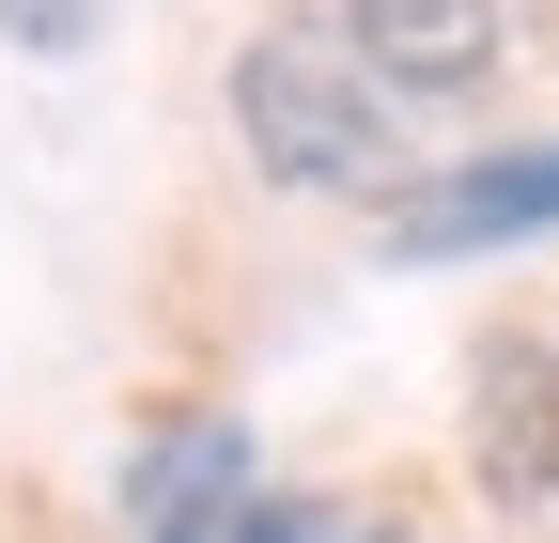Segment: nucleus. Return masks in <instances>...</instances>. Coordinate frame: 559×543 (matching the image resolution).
<instances>
[{
	"instance_id": "0eeeda50",
	"label": "nucleus",
	"mask_w": 559,
	"mask_h": 543,
	"mask_svg": "<svg viewBox=\"0 0 559 543\" xmlns=\"http://www.w3.org/2000/svg\"><path fill=\"white\" fill-rule=\"evenodd\" d=\"M234 543H342V512H326V497H249Z\"/></svg>"
},
{
	"instance_id": "f03ea898",
	"label": "nucleus",
	"mask_w": 559,
	"mask_h": 543,
	"mask_svg": "<svg viewBox=\"0 0 559 543\" xmlns=\"http://www.w3.org/2000/svg\"><path fill=\"white\" fill-rule=\"evenodd\" d=\"M559 233V141H498V156H451V171H404L373 249L389 264H498Z\"/></svg>"
},
{
	"instance_id": "39448f33",
	"label": "nucleus",
	"mask_w": 559,
	"mask_h": 543,
	"mask_svg": "<svg viewBox=\"0 0 559 543\" xmlns=\"http://www.w3.org/2000/svg\"><path fill=\"white\" fill-rule=\"evenodd\" d=\"M264 497V466H249V420L234 403H187V420H156L124 450V543H156V528H202V512H234Z\"/></svg>"
},
{
	"instance_id": "423d86ee",
	"label": "nucleus",
	"mask_w": 559,
	"mask_h": 543,
	"mask_svg": "<svg viewBox=\"0 0 559 543\" xmlns=\"http://www.w3.org/2000/svg\"><path fill=\"white\" fill-rule=\"evenodd\" d=\"M0 47H32V62H79V47H109V0H0Z\"/></svg>"
},
{
	"instance_id": "f257e3e1",
	"label": "nucleus",
	"mask_w": 559,
	"mask_h": 543,
	"mask_svg": "<svg viewBox=\"0 0 559 543\" xmlns=\"http://www.w3.org/2000/svg\"><path fill=\"white\" fill-rule=\"evenodd\" d=\"M234 141L280 202H389L404 94L342 47V16H264V32H234Z\"/></svg>"
},
{
	"instance_id": "7ed1b4c3",
	"label": "nucleus",
	"mask_w": 559,
	"mask_h": 543,
	"mask_svg": "<svg viewBox=\"0 0 559 543\" xmlns=\"http://www.w3.org/2000/svg\"><path fill=\"white\" fill-rule=\"evenodd\" d=\"M342 47L373 62L404 109H466L513 47V0H342Z\"/></svg>"
},
{
	"instance_id": "1a4fd4ad",
	"label": "nucleus",
	"mask_w": 559,
	"mask_h": 543,
	"mask_svg": "<svg viewBox=\"0 0 559 543\" xmlns=\"http://www.w3.org/2000/svg\"><path fill=\"white\" fill-rule=\"evenodd\" d=\"M342 543H404V528H342Z\"/></svg>"
},
{
	"instance_id": "6e6552de",
	"label": "nucleus",
	"mask_w": 559,
	"mask_h": 543,
	"mask_svg": "<svg viewBox=\"0 0 559 543\" xmlns=\"http://www.w3.org/2000/svg\"><path fill=\"white\" fill-rule=\"evenodd\" d=\"M234 512H249V497H234ZM234 512H202V528H156V543H234Z\"/></svg>"
},
{
	"instance_id": "20e7f679",
	"label": "nucleus",
	"mask_w": 559,
	"mask_h": 543,
	"mask_svg": "<svg viewBox=\"0 0 559 543\" xmlns=\"http://www.w3.org/2000/svg\"><path fill=\"white\" fill-rule=\"evenodd\" d=\"M466 466L498 512H559V342H481L466 373Z\"/></svg>"
}]
</instances>
